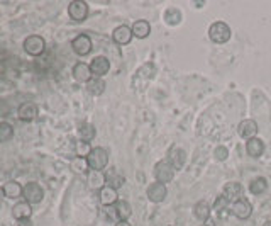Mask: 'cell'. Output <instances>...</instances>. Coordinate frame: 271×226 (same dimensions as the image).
Listing matches in <instances>:
<instances>
[{
    "label": "cell",
    "mask_w": 271,
    "mask_h": 226,
    "mask_svg": "<svg viewBox=\"0 0 271 226\" xmlns=\"http://www.w3.org/2000/svg\"><path fill=\"white\" fill-rule=\"evenodd\" d=\"M209 38L215 45H224L230 39V27L226 22L217 21L209 27Z\"/></svg>",
    "instance_id": "1"
},
{
    "label": "cell",
    "mask_w": 271,
    "mask_h": 226,
    "mask_svg": "<svg viewBox=\"0 0 271 226\" xmlns=\"http://www.w3.org/2000/svg\"><path fill=\"white\" fill-rule=\"evenodd\" d=\"M87 162H89V167L90 170H98V172H102L103 169L109 164V153H107V150L103 148H93L90 152V155L87 157Z\"/></svg>",
    "instance_id": "2"
},
{
    "label": "cell",
    "mask_w": 271,
    "mask_h": 226,
    "mask_svg": "<svg viewBox=\"0 0 271 226\" xmlns=\"http://www.w3.org/2000/svg\"><path fill=\"white\" fill-rule=\"evenodd\" d=\"M154 178L159 184H168L175 178V169L171 167L168 160H159L156 165H154Z\"/></svg>",
    "instance_id": "3"
},
{
    "label": "cell",
    "mask_w": 271,
    "mask_h": 226,
    "mask_svg": "<svg viewBox=\"0 0 271 226\" xmlns=\"http://www.w3.org/2000/svg\"><path fill=\"white\" fill-rule=\"evenodd\" d=\"M24 50L26 53H29L31 56H39V55L45 53L46 50V43L41 36H27L26 41H24Z\"/></svg>",
    "instance_id": "4"
},
{
    "label": "cell",
    "mask_w": 271,
    "mask_h": 226,
    "mask_svg": "<svg viewBox=\"0 0 271 226\" xmlns=\"http://www.w3.org/2000/svg\"><path fill=\"white\" fill-rule=\"evenodd\" d=\"M68 15L71 17V21L75 22H82L87 19L89 15V5L87 2H82V0H73V2L68 3Z\"/></svg>",
    "instance_id": "5"
},
{
    "label": "cell",
    "mask_w": 271,
    "mask_h": 226,
    "mask_svg": "<svg viewBox=\"0 0 271 226\" xmlns=\"http://www.w3.org/2000/svg\"><path fill=\"white\" fill-rule=\"evenodd\" d=\"M22 196L26 197V201L29 202V204H38V202L45 199V190H43V187L39 184H36V182H29V184L24 185Z\"/></svg>",
    "instance_id": "6"
},
{
    "label": "cell",
    "mask_w": 271,
    "mask_h": 226,
    "mask_svg": "<svg viewBox=\"0 0 271 226\" xmlns=\"http://www.w3.org/2000/svg\"><path fill=\"white\" fill-rule=\"evenodd\" d=\"M230 213L236 218H239V220H248V218H251V214H253V204L248 199L241 197L239 201L230 204Z\"/></svg>",
    "instance_id": "7"
},
{
    "label": "cell",
    "mask_w": 271,
    "mask_h": 226,
    "mask_svg": "<svg viewBox=\"0 0 271 226\" xmlns=\"http://www.w3.org/2000/svg\"><path fill=\"white\" fill-rule=\"evenodd\" d=\"M146 194H147V199H149L151 202H154V204H159V202H163V201L166 199V196H168V189H166L165 184L153 182V184L147 187Z\"/></svg>",
    "instance_id": "8"
},
{
    "label": "cell",
    "mask_w": 271,
    "mask_h": 226,
    "mask_svg": "<svg viewBox=\"0 0 271 226\" xmlns=\"http://www.w3.org/2000/svg\"><path fill=\"white\" fill-rule=\"evenodd\" d=\"M109 213L110 216L115 218L119 221H127L133 214V208L127 201H117V204L114 208H109Z\"/></svg>",
    "instance_id": "9"
},
{
    "label": "cell",
    "mask_w": 271,
    "mask_h": 226,
    "mask_svg": "<svg viewBox=\"0 0 271 226\" xmlns=\"http://www.w3.org/2000/svg\"><path fill=\"white\" fill-rule=\"evenodd\" d=\"M90 70H91V75H93V77L102 78L103 75H107V73H109V70H110L109 58L95 56L93 59H91V63H90Z\"/></svg>",
    "instance_id": "10"
},
{
    "label": "cell",
    "mask_w": 271,
    "mask_h": 226,
    "mask_svg": "<svg viewBox=\"0 0 271 226\" xmlns=\"http://www.w3.org/2000/svg\"><path fill=\"white\" fill-rule=\"evenodd\" d=\"M71 48L80 56H87L91 51V39L87 34H80L71 41Z\"/></svg>",
    "instance_id": "11"
},
{
    "label": "cell",
    "mask_w": 271,
    "mask_h": 226,
    "mask_svg": "<svg viewBox=\"0 0 271 226\" xmlns=\"http://www.w3.org/2000/svg\"><path fill=\"white\" fill-rule=\"evenodd\" d=\"M237 133L242 140H251V138H256L258 133V122L254 119H244V121L239 122Z\"/></svg>",
    "instance_id": "12"
},
{
    "label": "cell",
    "mask_w": 271,
    "mask_h": 226,
    "mask_svg": "<svg viewBox=\"0 0 271 226\" xmlns=\"http://www.w3.org/2000/svg\"><path fill=\"white\" fill-rule=\"evenodd\" d=\"M185 160H186V152L180 146H173L170 150V155H168V162L171 164L175 170H180L183 165H185Z\"/></svg>",
    "instance_id": "13"
},
{
    "label": "cell",
    "mask_w": 271,
    "mask_h": 226,
    "mask_svg": "<svg viewBox=\"0 0 271 226\" xmlns=\"http://www.w3.org/2000/svg\"><path fill=\"white\" fill-rule=\"evenodd\" d=\"M73 77L75 80L80 82V83H89L91 80V70H90V65H87V63L80 61L77 65L73 66Z\"/></svg>",
    "instance_id": "14"
},
{
    "label": "cell",
    "mask_w": 271,
    "mask_h": 226,
    "mask_svg": "<svg viewBox=\"0 0 271 226\" xmlns=\"http://www.w3.org/2000/svg\"><path fill=\"white\" fill-rule=\"evenodd\" d=\"M222 196H226L229 202L239 201L242 197V185L239 182H227L222 190Z\"/></svg>",
    "instance_id": "15"
},
{
    "label": "cell",
    "mask_w": 271,
    "mask_h": 226,
    "mask_svg": "<svg viewBox=\"0 0 271 226\" xmlns=\"http://www.w3.org/2000/svg\"><path fill=\"white\" fill-rule=\"evenodd\" d=\"M112 39L117 45L124 46V45H129L131 39H133V29L129 26H119L114 29L112 33Z\"/></svg>",
    "instance_id": "16"
},
{
    "label": "cell",
    "mask_w": 271,
    "mask_h": 226,
    "mask_svg": "<svg viewBox=\"0 0 271 226\" xmlns=\"http://www.w3.org/2000/svg\"><path fill=\"white\" fill-rule=\"evenodd\" d=\"M98 199L103 206H107V208H110V206H115L119 201V196H117V190L114 187H110V185H105V187L100 189V192H98Z\"/></svg>",
    "instance_id": "17"
},
{
    "label": "cell",
    "mask_w": 271,
    "mask_h": 226,
    "mask_svg": "<svg viewBox=\"0 0 271 226\" xmlns=\"http://www.w3.org/2000/svg\"><path fill=\"white\" fill-rule=\"evenodd\" d=\"M17 116L21 121H33L38 116V107L33 102H24V104L19 106L17 109Z\"/></svg>",
    "instance_id": "18"
},
{
    "label": "cell",
    "mask_w": 271,
    "mask_h": 226,
    "mask_svg": "<svg viewBox=\"0 0 271 226\" xmlns=\"http://www.w3.org/2000/svg\"><path fill=\"white\" fill-rule=\"evenodd\" d=\"M246 152H248L249 157L260 158L265 152V141L260 140V138H251V140L246 141Z\"/></svg>",
    "instance_id": "19"
},
{
    "label": "cell",
    "mask_w": 271,
    "mask_h": 226,
    "mask_svg": "<svg viewBox=\"0 0 271 226\" xmlns=\"http://www.w3.org/2000/svg\"><path fill=\"white\" fill-rule=\"evenodd\" d=\"M22 192H24V187L15 180L7 182V184L2 187V194L5 197H9V199H17V197L22 196Z\"/></svg>",
    "instance_id": "20"
},
{
    "label": "cell",
    "mask_w": 271,
    "mask_h": 226,
    "mask_svg": "<svg viewBox=\"0 0 271 226\" xmlns=\"http://www.w3.org/2000/svg\"><path fill=\"white\" fill-rule=\"evenodd\" d=\"M12 214H14L15 220L22 221V220H29L31 214H33V209H31V204L27 201L24 202H17L12 209Z\"/></svg>",
    "instance_id": "21"
},
{
    "label": "cell",
    "mask_w": 271,
    "mask_h": 226,
    "mask_svg": "<svg viewBox=\"0 0 271 226\" xmlns=\"http://www.w3.org/2000/svg\"><path fill=\"white\" fill-rule=\"evenodd\" d=\"M87 182H89V187L91 189H102L105 187V175L98 170H90L87 173Z\"/></svg>",
    "instance_id": "22"
},
{
    "label": "cell",
    "mask_w": 271,
    "mask_h": 226,
    "mask_svg": "<svg viewBox=\"0 0 271 226\" xmlns=\"http://www.w3.org/2000/svg\"><path fill=\"white\" fill-rule=\"evenodd\" d=\"M210 204L207 201H198L197 204L193 206V214H195V218L197 220H200V221H209V218H210Z\"/></svg>",
    "instance_id": "23"
},
{
    "label": "cell",
    "mask_w": 271,
    "mask_h": 226,
    "mask_svg": "<svg viewBox=\"0 0 271 226\" xmlns=\"http://www.w3.org/2000/svg\"><path fill=\"white\" fill-rule=\"evenodd\" d=\"M131 29H133V36H136L137 39H144L151 33V26L147 21H136Z\"/></svg>",
    "instance_id": "24"
},
{
    "label": "cell",
    "mask_w": 271,
    "mask_h": 226,
    "mask_svg": "<svg viewBox=\"0 0 271 226\" xmlns=\"http://www.w3.org/2000/svg\"><path fill=\"white\" fill-rule=\"evenodd\" d=\"M78 134L80 138H82V141L90 143L95 138V134H97V129H95V126L90 124V122H82L78 128Z\"/></svg>",
    "instance_id": "25"
},
{
    "label": "cell",
    "mask_w": 271,
    "mask_h": 226,
    "mask_svg": "<svg viewBox=\"0 0 271 226\" xmlns=\"http://www.w3.org/2000/svg\"><path fill=\"white\" fill-rule=\"evenodd\" d=\"M105 182H107V185H110V187H114L115 190H117L119 187H122V185H124L126 178H124V175L117 173V170L112 169V170H109V172H107Z\"/></svg>",
    "instance_id": "26"
},
{
    "label": "cell",
    "mask_w": 271,
    "mask_h": 226,
    "mask_svg": "<svg viewBox=\"0 0 271 226\" xmlns=\"http://www.w3.org/2000/svg\"><path fill=\"white\" fill-rule=\"evenodd\" d=\"M266 189H268V182H266L265 177H256L249 184V192L254 194V196H261L263 192H266Z\"/></svg>",
    "instance_id": "27"
},
{
    "label": "cell",
    "mask_w": 271,
    "mask_h": 226,
    "mask_svg": "<svg viewBox=\"0 0 271 226\" xmlns=\"http://www.w3.org/2000/svg\"><path fill=\"white\" fill-rule=\"evenodd\" d=\"M70 167L75 173H89V162L87 158H82V157H75L73 160L70 162Z\"/></svg>",
    "instance_id": "28"
},
{
    "label": "cell",
    "mask_w": 271,
    "mask_h": 226,
    "mask_svg": "<svg viewBox=\"0 0 271 226\" xmlns=\"http://www.w3.org/2000/svg\"><path fill=\"white\" fill-rule=\"evenodd\" d=\"M87 89H89V92L91 95H100V94H103V90H105V82H103V78L95 77L87 83Z\"/></svg>",
    "instance_id": "29"
},
{
    "label": "cell",
    "mask_w": 271,
    "mask_h": 226,
    "mask_svg": "<svg viewBox=\"0 0 271 226\" xmlns=\"http://www.w3.org/2000/svg\"><path fill=\"white\" fill-rule=\"evenodd\" d=\"M181 12L178 9H175V7H171L165 12V22L170 24V26H178V24L181 22Z\"/></svg>",
    "instance_id": "30"
},
{
    "label": "cell",
    "mask_w": 271,
    "mask_h": 226,
    "mask_svg": "<svg viewBox=\"0 0 271 226\" xmlns=\"http://www.w3.org/2000/svg\"><path fill=\"white\" fill-rule=\"evenodd\" d=\"M91 146H90V143H87V141H77V145H75V153H77V157H82V158H87L90 155L91 152Z\"/></svg>",
    "instance_id": "31"
},
{
    "label": "cell",
    "mask_w": 271,
    "mask_h": 226,
    "mask_svg": "<svg viewBox=\"0 0 271 226\" xmlns=\"http://www.w3.org/2000/svg\"><path fill=\"white\" fill-rule=\"evenodd\" d=\"M12 136H14V128H12L9 122H0V141L5 143Z\"/></svg>",
    "instance_id": "32"
},
{
    "label": "cell",
    "mask_w": 271,
    "mask_h": 226,
    "mask_svg": "<svg viewBox=\"0 0 271 226\" xmlns=\"http://www.w3.org/2000/svg\"><path fill=\"white\" fill-rule=\"evenodd\" d=\"M229 204H230V202L227 201V197H226V196H222V194H221V196H217V199H215V202H214V209H215V211H217L219 214H221V213H224V211H226L227 206H229Z\"/></svg>",
    "instance_id": "33"
},
{
    "label": "cell",
    "mask_w": 271,
    "mask_h": 226,
    "mask_svg": "<svg viewBox=\"0 0 271 226\" xmlns=\"http://www.w3.org/2000/svg\"><path fill=\"white\" fill-rule=\"evenodd\" d=\"M214 157H215V160L224 162V160H227V157H229V150H227L224 145L217 146V148H215V152H214Z\"/></svg>",
    "instance_id": "34"
},
{
    "label": "cell",
    "mask_w": 271,
    "mask_h": 226,
    "mask_svg": "<svg viewBox=\"0 0 271 226\" xmlns=\"http://www.w3.org/2000/svg\"><path fill=\"white\" fill-rule=\"evenodd\" d=\"M17 226H33V225H31L29 220H22V221H19Z\"/></svg>",
    "instance_id": "35"
},
{
    "label": "cell",
    "mask_w": 271,
    "mask_h": 226,
    "mask_svg": "<svg viewBox=\"0 0 271 226\" xmlns=\"http://www.w3.org/2000/svg\"><path fill=\"white\" fill-rule=\"evenodd\" d=\"M115 226H131V225L127 223V221H117V225Z\"/></svg>",
    "instance_id": "36"
},
{
    "label": "cell",
    "mask_w": 271,
    "mask_h": 226,
    "mask_svg": "<svg viewBox=\"0 0 271 226\" xmlns=\"http://www.w3.org/2000/svg\"><path fill=\"white\" fill-rule=\"evenodd\" d=\"M263 226H271V221H266V223L263 225Z\"/></svg>",
    "instance_id": "37"
},
{
    "label": "cell",
    "mask_w": 271,
    "mask_h": 226,
    "mask_svg": "<svg viewBox=\"0 0 271 226\" xmlns=\"http://www.w3.org/2000/svg\"><path fill=\"white\" fill-rule=\"evenodd\" d=\"M202 226H207V225H202Z\"/></svg>",
    "instance_id": "38"
}]
</instances>
